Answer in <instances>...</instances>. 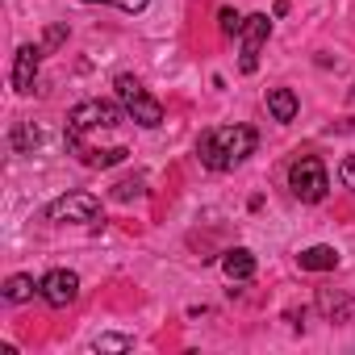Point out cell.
<instances>
[{
	"mask_svg": "<svg viewBox=\"0 0 355 355\" xmlns=\"http://www.w3.org/2000/svg\"><path fill=\"white\" fill-rule=\"evenodd\" d=\"M318 309H322V318L334 322V326H347V322L355 318V301H351L347 293H338V288H318Z\"/></svg>",
	"mask_w": 355,
	"mask_h": 355,
	"instance_id": "10",
	"label": "cell"
},
{
	"mask_svg": "<svg viewBox=\"0 0 355 355\" xmlns=\"http://www.w3.org/2000/svg\"><path fill=\"white\" fill-rule=\"evenodd\" d=\"M46 218L67 226V222H96L101 218V201L92 193H63L59 201L46 205Z\"/></svg>",
	"mask_w": 355,
	"mask_h": 355,
	"instance_id": "6",
	"label": "cell"
},
{
	"mask_svg": "<svg viewBox=\"0 0 355 355\" xmlns=\"http://www.w3.org/2000/svg\"><path fill=\"white\" fill-rule=\"evenodd\" d=\"M84 5H117L121 13H142L146 0H84Z\"/></svg>",
	"mask_w": 355,
	"mask_h": 355,
	"instance_id": "21",
	"label": "cell"
},
{
	"mask_svg": "<svg viewBox=\"0 0 355 355\" xmlns=\"http://www.w3.org/2000/svg\"><path fill=\"white\" fill-rule=\"evenodd\" d=\"M255 255L247 251V247H230L226 255H222V272L230 276V280H239V284H247V280H255Z\"/></svg>",
	"mask_w": 355,
	"mask_h": 355,
	"instance_id": "12",
	"label": "cell"
},
{
	"mask_svg": "<svg viewBox=\"0 0 355 355\" xmlns=\"http://www.w3.org/2000/svg\"><path fill=\"white\" fill-rule=\"evenodd\" d=\"M268 34H272V17L268 13H251L247 21H243V59H239V71L243 76H255L259 71V55H263V46H268Z\"/></svg>",
	"mask_w": 355,
	"mask_h": 355,
	"instance_id": "5",
	"label": "cell"
},
{
	"mask_svg": "<svg viewBox=\"0 0 355 355\" xmlns=\"http://www.w3.org/2000/svg\"><path fill=\"white\" fill-rule=\"evenodd\" d=\"M288 322H293V330H305V309H288Z\"/></svg>",
	"mask_w": 355,
	"mask_h": 355,
	"instance_id": "22",
	"label": "cell"
},
{
	"mask_svg": "<svg viewBox=\"0 0 355 355\" xmlns=\"http://www.w3.org/2000/svg\"><path fill=\"white\" fill-rule=\"evenodd\" d=\"M34 293H38V284H34V276H9L5 280V288H0V297H5L9 305H26V301H34Z\"/></svg>",
	"mask_w": 355,
	"mask_h": 355,
	"instance_id": "15",
	"label": "cell"
},
{
	"mask_svg": "<svg viewBox=\"0 0 355 355\" xmlns=\"http://www.w3.org/2000/svg\"><path fill=\"white\" fill-rule=\"evenodd\" d=\"M243 21H247V17H243L239 9H222V13H218V30H222L226 38H239V34H243Z\"/></svg>",
	"mask_w": 355,
	"mask_h": 355,
	"instance_id": "17",
	"label": "cell"
},
{
	"mask_svg": "<svg viewBox=\"0 0 355 355\" xmlns=\"http://www.w3.org/2000/svg\"><path fill=\"white\" fill-rule=\"evenodd\" d=\"M338 180H343V189H351V197H355V155H347V159L338 163Z\"/></svg>",
	"mask_w": 355,
	"mask_h": 355,
	"instance_id": "20",
	"label": "cell"
},
{
	"mask_svg": "<svg viewBox=\"0 0 355 355\" xmlns=\"http://www.w3.org/2000/svg\"><path fill=\"white\" fill-rule=\"evenodd\" d=\"M268 113H272V121H280V125L297 121V113H301L297 92H293V88H268Z\"/></svg>",
	"mask_w": 355,
	"mask_h": 355,
	"instance_id": "11",
	"label": "cell"
},
{
	"mask_svg": "<svg viewBox=\"0 0 355 355\" xmlns=\"http://www.w3.org/2000/svg\"><path fill=\"white\" fill-rule=\"evenodd\" d=\"M130 347H134L130 334H96V338H92V351H101V355H105V351H130Z\"/></svg>",
	"mask_w": 355,
	"mask_h": 355,
	"instance_id": "16",
	"label": "cell"
},
{
	"mask_svg": "<svg viewBox=\"0 0 355 355\" xmlns=\"http://www.w3.org/2000/svg\"><path fill=\"white\" fill-rule=\"evenodd\" d=\"M63 42H67V26H51V30L42 34V51H46V55H51V51H59Z\"/></svg>",
	"mask_w": 355,
	"mask_h": 355,
	"instance_id": "19",
	"label": "cell"
},
{
	"mask_svg": "<svg viewBox=\"0 0 355 355\" xmlns=\"http://www.w3.org/2000/svg\"><path fill=\"white\" fill-rule=\"evenodd\" d=\"M38 297H42L51 309H67V305L80 297V276L67 272V268H51V272L38 280Z\"/></svg>",
	"mask_w": 355,
	"mask_h": 355,
	"instance_id": "7",
	"label": "cell"
},
{
	"mask_svg": "<svg viewBox=\"0 0 355 355\" xmlns=\"http://www.w3.org/2000/svg\"><path fill=\"white\" fill-rule=\"evenodd\" d=\"M259 134L251 125H214L197 138V159L209 171H234L239 163H247V155H255Z\"/></svg>",
	"mask_w": 355,
	"mask_h": 355,
	"instance_id": "1",
	"label": "cell"
},
{
	"mask_svg": "<svg viewBox=\"0 0 355 355\" xmlns=\"http://www.w3.org/2000/svg\"><path fill=\"white\" fill-rule=\"evenodd\" d=\"M42 46H34V42H26V46H17V55H13V92H34V84H38V67H42Z\"/></svg>",
	"mask_w": 355,
	"mask_h": 355,
	"instance_id": "9",
	"label": "cell"
},
{
	"mask_svg": "<svg viewBox=\"0 0 355 355\" xmlns=\"http://www.w3.org/2000/svg\"><path fill=\"white\" fill-rule=\"evenodd\" d=\"M9 146H13L17 155H34V150L42 146V130H38L34 121H13V130H9Z\"/></svg>",
	"mask_w": 355,
	"mask_h": 355,
	"instance_id": "14",
	"label": "cell"
},
{
	"mask_svg": "<svg viewBox=\"0 0 355 355\" xmlns=\"http://www.w3.org/2000/svg\"><path fill=\"white\" fill-rule=\"evenodd\" d=\"M288 189H293V197H297L301 205H318V201L326 197V189H330L326 163H322L318 155L293 159V167H288Z\"/></svg>",
	"mask_w": 355,
	"mask_h": 355,
	"instance_id": "3",
	"label": "cell"
},
{
	"mask_svg": "<svg viewBox=\"0 0 355 355\" xmlns=\"http://www.w3.org/2000/svg\"><path fill=\"white\" fill-rule=\"evenodd\" d=\"M347 101H351V105H355V84H351V96H347Z\"/></svg>",
	"mask_w": 355,
	"mask_h": 355,
	"instance_id": "23",
	"label": "cell"
},
{
	"mask_svg": "<svg viewBox=\"0 0 355 355\" xmlns=\"http://www.w3.org/2000/svg\"><path fill=\"white\" fill-rule=\"evenodd\" d=\"M113 92H117V101H121V109H125V117H130V121H138L142 130L163 125V105L142 88V80H134L130 71H121V76L113 80Z\"/></svg>",
	"mask_w": 355,
	"mask_h": 355,
	"instance_id": "2",
	"label": "cell"
},
{
	"mask_svg": "<svg viewBox=\"0 0 355 355\" xmlns=\"http://www.w3.org/2000/svg\"><path fill=\"white\" fill-rule=\"evenodd\" d=\"M125 121V109L113 105V101H80L71 113H67V130L76 134H96V130H113Z\"/></svg>",
	"mask_w": 355,
	"mask_h": 355,
	"instance_id": "4",
	"label": "cell"
},
{
	"mask_svg": "<svg viewBox=\"0 0 355 355\" xmlns=\"http://www.w3.org/2000/svg\"><path fill=\"white\" fill-rule=\"evenodd\" d=\"M142 184H146L142 175H134V180H121V184H113V201H134V197H142V193H146Z\"/></svg>",
	"mask_w": 355,
	"mask_h": 355,
	"instance_id": "18",
	"label": "cell"
},
{
	"mask_svg": "<svg viewBox=\"0 0 355 355\" xmlns=\"http://www.w3.org/2000/svg\"><path fill=\"white\" fill-rule=\"evenodd\" d=\"M63 142H67V150L84 163V167H117V163H125V155H130V146H88L80 134H63Z\"/></svg>",
	"mask_w": 355,
	"mask_h": 355,
	"instance_id": "8",
	"label": "cell"
},
{
	"mask_svg": "<svg viewBox=\"0 0 355 355\" xmlns=\"http://www.w3.org/2000/svg\"><path fill=\"white\" fill-rule=\"evenodd\" d=\"M297 263H301V272H334L338 268V251L326 247V243H318V247H305L297 255Z\"/></svg>",
	"mask_w": 355,
	"mask_h": 355,
	"instance_id": "13",
	"label": "cell"
}]
</instances>
